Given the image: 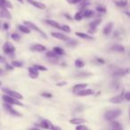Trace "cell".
<instances>
[{
    "instance_id": "obj_25",
    "label": "cell",
    "mask_w": 130,
    "mask_h": 130,
    "mask_svg": "<svg viewBox=\"0 0 130 130\" xmlns=\"http://www.w3.org/2000/svg\"><path fill=\"white\" fill-rule=\"evenodd\" d=\"M78 4H79V5H78V8L79 9V11H83L87 8V6L90 5V2H89L88 0H82V1L79 2Z\"/></svg>"
},
{
    "instance_id": "obj_17",
    "label": "cell",
    "mask_w": 130,
    "mask_h": 130,
    "mask_svg": "<svg viewBox=\"0 0 130 130\" xmlns=\"http://www.w3.org/2000/svg\"><path fill=\"white\" fill-rule=\"evenodd\" d=\"M4 107H5L10 113H12L13 115H14V116H21V113H19L17 111H15V110L12 107V104H10L8 103H5V104H4Z\"/></svg>"
},
{
    "instance_id": "obj_21",
    "label": "cell",
    "mask_w": 130,
    "mask_h": 130,
    "mask_svg": "<svg viewBox=\"0 0 130 130\" xmlns=\"http://www.w3.org/2000/svg\"><path fill=\"white\" fill-rule=\"evenodd\" d=\"M0 17L5 18V19H6V20L12 19V15H11L8 9H2V10H0Z\"/></svg>"
},
{
    "instance_id": "obj_51",
    "label": "cell",
    "mask_w": 130,
    "mask_h": 130,
    "mask_svg": "<svg viewBox=\"0 0 130 130\" xmlns=\"http://www.w3.org/2000/svg\"><path fill=\"white\" fill-rule=\"evenodd\" d=\"M3 62H5V58H4V57H2L0 55V63H3Z\"/></svg>"
},
{
    "instance_id": "obj_28",
    "label": "cell",
    "mask_w": 130,
    "mask_h": 130,
    "mask_svg": "<svg viewBox=\"0 0 130 130\" xmlns=\"http://www.w3.org/2000/svg\"><path fill=\"white\" fill-rule=\"evenodd\" d=\"M53 52L54 53H56L58 56H64V55H66L65 51L63 50L62 47H59V46L54 47V48H53Z\"/></svg>"
},
{
    "instance_id": "obj_47",
    "label": "cell",
    "mask_w": 130,
    "mask_h": 130,
    "mask_svg": "<svg viewBox=\"0 0 130 130\" xmlns=\"http://www.w3.org/2000/svg\"><path fill=\"white\" fill-rule=\"evenodd\" d=\"M2 27H3V29H5V30H7V29H9V24L7 22L3 23V25H2Z\"/></svg>"
},
{
    "instance_id": "obj_22",
    "label": "cell",
    "mask_w": 130,
    "mask_h": 130,
    "mask_svg": "<svg viewBox=\"0 0 130 130\" xmlns=\"http://www.w3.org/2000/svg\"><path fill=\"white\" fill-rule=\"evenodd\" d=\"M87 122V120L83 118H73L69 120V123L73 124V125H79V124H83Z\"/></svg>"
},
{
    "instance_id": "obj_40",
    "label": "cell",
    "mask_w": 130,
    "mask_h": 130,
    "mask_svg": "<svg viewBox=\"0 0 130 130\" xmlns=\"http://www.w3.org/2000/svg\"><path fill=\"white\" fill-rule=\"evenodd\" d=\"M76 130H90L88 128V127H87V126L85 125H82V124H79V125H77L76 128H75Z\"/></svg>"
},
{
    "instance_id": "obj_46",
    "label": "cell",
    "mask_w": 130,
    "mask_h": 130,
    "mask_svg": "<svg viewBox=\"0 0 130 130\" xmlns=\"http://www.w3.org/2000/svg\"><path fill=\"white\" fill-rule=\"evenodd\" d=\"M65 85H67V82H60L56 83L57 87H63V86H65Z\"/></svg>"
},
{
    "instance_id": "obj_54",
    "label": "cell",
    "mask_w": 130,
    "mask_h": 130,
    "mask_svg": "<svg viewBox=\"0 0 130 130\" xmlns=\"http://www.w3.org/2000/svg\"><path fill=\"white\" fill-rule=\"evenodd\" d=\"M30 130H40V129H38V128H37V127H33V128H31Z\"/></svg>"
},
{
    "instance_id": "obj_29",
    "label": "cell",
    "mask_w": 130,
    "mask_h": 130,
    "mask_svg": "<svg viewBox=\"0 0 130 130\" xmlns=\"http://www.w3.org/2000/svg\"><path fill=\"white\" fill-rule=\"evenodd\" d=\"M18 29H19L21 33H23V34H30V33L31 32V30L24 24L19 25V26H18Z\"/></svg>"
},
{
    "instance_id": "obj_20",
    "label": "cell",
    "mask_w": 130,
    "mask_h": 130,
    "mask_svg": "<svg viewBox=\"0 0 130 130\" xmlns=\"http://www.w3.org/2000/svg\"><path fill=\"white\" fill-rule=\"evenodd\" d=\"M45 22L53 27H55V28H58V29L61 28V25L59 24V22H57V21H54V20H52V19H45Z\"/></svg>"
},
{
    "instance_id": "obj_39",
    "label": "cell",
    "mask_w": 130,
    "mask_h": 130,
    "mask_svg": "<svg viewBox=\"0 0 130 130\" xmlns=\"http://www.w3.org/2000/svg\"><path fill=\"white\" fill-rule=\"evenodd\" d=\"M33 67H34L36 69H38V71H47V70H48L46 67H43V66H41V65H34Z\"/></svg>"
},
{
    "instance_id": "obj_1",
    "label": "cell",
    "mask_w": 130,
    "mask_h": 130,
    "mask_svg": "<svg viewBox=\"0 0 130 130\" xmlns=\"http://www.w3.org/2000/svg\"><path fill=\"white\" fill-rule=\"evenodd\" d=\"M23 24L26 25V26L28 27L30 30H34V31H36V32H38V34H40L43 38H45V39H48V36H47V35L45 34V33L44 32L42 29H40V27H38L36 24H34V23L31 22V21H23Z\"/></svg>"
},
{
    "instance_id": "obj_52",
    "label": "cell",
    "mask_w": 130,
    "mask_h": 130,
    "mask_svg": "<svg viewBox=\"0 0 130 130\" xmlns=\"http://www.w3.org/2000/svg\"><path fill=\"white\" fill-rule=\"evenodd\" d=\"M5 74V72H4V70L2 68H0V76H2L3 74Z\"/></svg>"
},
{
    "instance_id": "obj_4",
    "label": "cell",
    "mask_w": 130,
    "mask_h": 130,
    "mask_svg": "<svg viewBox=\"0 0 130 130\" xmlns=\"http://www.w3.org/2000/svg\"><path fill=\"white\" fill-rule=\"evenodd\" d=\"M3 51L4 53L6 55H11L14 54L15 52V47L13 45V43H11L10 42H6L4 43L3 45Z\"/></svg>"
},
{
    "instance_id": "obj_32",
    "label": "cell",
    "mask_w": 130,
    "mask_h": 130,
    "mask_svg": "<svg viewBox=\"0 0 130 130\" xmlns=\"http://www.w3.org/2000/svg\"><path fill=\"white\" fill-rule=\"evenodd\" d=\"M92 75L91 73H87V72H81V73H78L75 75V78L77 79H82V78H87L88 76Z\"/></svg>"
},
{
    "instance_id": "obj_56",
    "label": "cell",
    "mask_w": 130,
    "mask_h": 130,
    "mask_svg": "<svg viewBox=\"0 0 130 130\" xmlns=\"http://www.w3.org/2000/svg\"><path fill=\"white\" fill-rule=\"evenodd\" d=\"M1 85H2V82H0V86H1Z\"/></svg>"
},
{
    "instance_id": "obj_3",
    "label": "cell",
    "mask_w": 130,
    "mask_h": 130,
    "mask_svg": "<svg viewBox=\"0 0 130 130\" xmlns=\"http://www.w3.org/2000/svg\"><path fill=\"white\" fill-rule=\"evenodd\" d=\"M3 100L5 102V103H8L12 105H18V106H23V104L21 103L20 100L16 99L14 98H12V96H8V95H4L3 96Z\"/></svg>"
},
{
    "instance_id": "obj_38",
    "label": "cell",
    "mask_w": 130,
    "mask_h": 130,
    "mask_svg": "<svg viewBox=\"0 0 130 130\" xmlns=\"http://www.w3.org/2000/svg\"><path fill=\"white\" fill-rule=\"evenodd\" d=\"M61 30H63V32L65 33H70V27L69 26V25H62L61 26Z\"/></svg>"
},
{
    "instance_id": "obj_33",
    "label": "cell",
    "mask_w": 130,
    "mask_h": 130,
    "mask_svg": "<svg viewBox=\"0 0 130 130\" xmlns=\"http://www.w3.org/2000/svg\"><path fill=\"white\" fill-rule=\"evenodd\" d=\"M96 12H99L100 14H105L106 12H107V9H106V7L103 6V5H97V6L96 7Z\"/></svg>"
},
{
    "instance_id": "obj_35",
    "label": "cell",
    "mask_w": 130,
    "mask_h": 130,
    "mask_svg": "<svg viewBox=\"0 0 130 130\" xmlns=\"http://www.w3.org/2000/svg\"><path fill=\"white\" fill-rule=\"evenodd\" d=\"M45 56H46L47 58H59V57H60V56H58L56 53H54L53 51L46 52V53H45Z\"/></svg>"
},
{
    "instance_id": "obj_2",
    "label": "cell",
    "mask_w": 130,
    "mask_h": 130,
    "mask_svg": "<svg viewBox=\"0 0 130 130\" xmlns=\"http://www.w3.org/2000/svg\"><path fill=\"white\" fill-rule=\"evenodd\" d=\"M120 114H121V111H120V109L111 110V111H106L105 114H104V118H105V120H108V121H111V120H113L114 119L118 118Z\"/></svg>"
},
{
    "instance_id": "obj_5",
    "label": "cell",
    "mask_w": 130,
    "mask_h": 130,
    "mask_svg": "<svg viewBox=\"0 0 130 130\" xmlns=\"http://www.w3.org/2000/svg\"><path fill=\"white\" fill-rule=\"evenodd\" d=\"M3 91L5 93H6L8 96H12V98H14L18 100H21L23 98V96L21 94H20L19 92H16V91H14V90H11V89H3Z\"/></svg>"
},
{
    "instance_id": "obj_26",
    "label": "cell",
    "mask_w": 130,
    "mask_h": 130,
    "mask_svg": "<svg viewBox=\"0 0 130 130\" xmlns=\"http://www.w3.org/2000/svg\"><path fill=\"white\" fill-rule=\"evenodd\" d=\"M111 130H123V128H122V126L121 124L120 123V122L118 121H114V120H111Z\"/></svg>"
},
{
    "instance_id": "obj_11",
    "label": "cell",
    "mask_w": 130,
    "mask_h": 130,
    "mask_svg": "<svg viewBox=\"0 0 130 130\" xmlns=\"http://www.w3.org/2000/svg\"><path fill=\"white\" fill-rule=\"evenodd\" d=\"M81 12L83 13V18H86V19H91V18H94L96 16V12L94 10H90V9L87 8Z\"/></svg>"
},
{
    "instance_id": "obj_12",
    "label": "cell",
    "mask_w": 130,
    "mask_h": 130,
    "mask_svg": "<svg viewBox=\"0 0 130 130\" xmlns=\"http://www.w3.org/2000/svg\"><path fill=\"white\" fill-rule=\"evenodd\" d=\"M127 74H128V68H126V69L117 68L116 70L112 73V76H114V77H118V76H124Z\"/></svg>"
},
{
    "instance_id": "obj_13",
    "label": "cell",
    "mask_w": 130,
    "mask_h": 130,
    "mask_svg": "<svg viewBox=\"0 0 130 130\" xmlns=\"http://www.w3.org/2000/svg\"><path fill=\"white\" fill-rule=\"evenodd\" d=\"M75 94L78 96H90V95L94 94V90H93L92 89H81V90L78 91V92H76Z\"/></svg>"
},
{
    "instance_id": "obj_48",
    "label": "cell",
    "mask_w": 130,
    "mask_h": 130,
    "mask_svg": "<svg viewBox=\"0 0 130 130\" xmlns=\"http://www.w3.org/2000/svg\"><path fill=\"white\" fill-rule=\"evenodd\" d=\"M124 98H126V100H127V101H129V100H130V93L129 92L125 93V94H124Z\"/></svg>"
},
{
    "instance_id": "obj_6",
    "label": "cell",
    "mask_w": 130,
    "mask_h": 130,
    "mask_svg": "<svg viewBox=\"0 0 130 130\" xmlns=\"http://www.w3.org/2000/svg\"><path fill=\"white\" fill-rule=\"evenodd\" d=\"M30 51L35 52H44L46 51V47L41 43H34L30 47Z\"/></svg>"
},
{
    "instance_id": "obj_14",
    "label": "cell",
    "mask_w": 130,
    "mask_h": 130,
    "mask_svg": "<svg viewBox=\"0 0 130 130\" xmlns=\"http://www.w3.org/2000/svg\"><path fill=\"white\" fill-rule=\"evenodd\" d=\"M14 5L9 0H0V10L2 9H13Z\"/></svg>"
},
{
    "instance_id": "obj_7",
    "label": "cell",
    "mask_w": 130,
    "mask_h": 130,
    "mask_svg": "<svg viewBox=\"0 0 130 130\" xmlns=\"http://www.w3.org/2000/svg\"><path fill=\"white\" fill-rule=\"evenodd\" d=\"M50 35L54 38H55V39H59V40H61V41H63V42H67L68 40L69 39V36H67L65 34H63V33H61V32H51Z\"/></svg>"
},
{
    "instance_id": "obj_36",
    "label": "cell",
    "mask_w": 130,
    "mask_h": 130,
    "mask_svg": "<svg viewBox=\"0 0 130 130\" xmlns=\"http://www.w3.org/2000/svg\"><path fill=\"white\" fill-rule=\"evenodd\" d=\"M83 19V13H82L81 11H78V12H77L76 13H75L74 15V20L77 21H80L81 20Z\"/></svg>"
},
{
    "instance_id": "obj_24",
    "label": "cell",
    "mask_w": 130,
    "mask_h": 130,
    "mask_svg": "<svg viewBox=\"0 0 130 130\" xmlns=\"http://www.w3.org/2000/svg\"><path fill=\"white\" fill-rule=\"evenodd\" d=\"M78 44V42L76 39H72V38H69L67 42H66V46L69 47V48H75L77 45Z\"/></svg>"
},
{
    "instance_id": "obj_9",
    "label": "cell",
    "mask_w": 130,
    "mask_h": 130,
    "mask_svg": "<svg viewBox=\"0 0 130 130\" xmlns=\"http://www.w3.org/2000/svg\"><path fill=\"white\" fill-rule=\"evenodd\" d=\"M124 94H125V90L123 89V91L121 92V94L119 95V96H113V98H110L109 102H110V103H112V104H120V103H122V101H123V99H124Z\"/></svg>"
},
{
    "instance_id": "obj_45",
    "label": "cell",
    "mask_w": 130,
    "mask_h": 130,
    "mask_svg": "<svg viewBox=\"0 0 130 130\" xmlns=\"http://www.w3.org/2000/svg\"><path fill=\"white\" fill-rule=\"evenodd\" d=\"M5 68H6L7 71H12V70H14V67H13L12 65H9V64H5Z\"/></svg>"
},
{
    "instance_id": "obj_49",
    "label": "cell",
    "mask_w": 130,
    "mask_h": 130,
    "mask_svg": "<svg viewBox=\"0 0 130 130\" xmlns=\"http://www.w3.org/2000/svg\"><path fill=\"white\" fill-rule=\"evenodd\" d=\"M64 17H65L67 20H69V21H71V20H73V18L71 17V16L69 15V13H65V14H64Z\"/></svg>"
},
{
    "instance_id": "obj_30",
    "label": "cell",
    "mask_w": 130,
    "mask_h": 130,
    "mask_svg": "<svg viewBox=\"0 0 130 130\" xmlns=\"http://www.w3.org/2000/svg\"><path fill=\"white\" fill-rule=\"evenodd\" d=\"M101 22H102V19H96L94 21H91L88 24V26L91 28H97V27L101 24Z\"/></svg>"
},
{
    "instance_id": "obj_23",
    "label": "cell",
    "mask_w": 130,
    "mask_h": 130,
    "mask_svg": "<svg viewBox=\"0 0 130 130\" xmlns=\"http://www.w3.org/2000/svg\"><path fill=\"white\" fill-rule=\"evenodd\" d=\"M114 4L119 7H121V8H125L128 5V0H115Z\"/></svg>"
},
{
    "instance_id": "obj_37",
    "label": "cell",
    "mask_w": 130,
    "mask_h": 130,
    "mask_svg": "<svg viewBox=\"0 0 130 130\" xmlns=\"http://www.w3.org/2000/svg\"><path fill=\"white\" fill-rule=\"evenodd\" d=\"M11 65L14 67H21L23 66V63L21 61H18V60H13L11 62Z\"/></svg>"
},
{
    "instance_id": "obj_43",
    "label": "cell",
    "mask_w": 130,
    "mask_h": 130,
    "mask_svg": "<svg viewBox=\"0 0 130 130\" xmlns=\"http://www.w3.org/2000/svg\"><path fill=\"white\" fill-rule=\"evenodd\" d=\"M42 96H44V98H51L53 96L52 94H50V93H47V92H44L41 94Z\"/></svg>"
},
{
    "instance_id": "obj_44",
    "label": "cell",
    "mask_w": 130,
    "mask_h": 130,
    "mask_svg": "<svg viewBox=\"0 0 130 130\" xmlns=\"http://www.w3.org/2000/svg\"><path fill=\"white\" fill-rule=\"evenodd\" d=\"M96 61L97 62L98 64H101V65H102V64L105 63V60H104L103 58H96Z\"/></svg>"
},
{
    "instance_id": "obj_53",
    "label": "cell",
    "mask_w": 130,
    "mask_h": 130,
    "mask_svg": "<svg viewBox=\"0 0 130 130\" xmlns=\"http://www.w3.org/2000/svg\"><path fill=\"white\" fill-rule=\"evenodd\" d=\"M16 1H18L20 4H23V3H24V0H16Z\"/></svg>"
},
{
    "instance_id": "obj_50",
    "label": "cell",
    "mask_w": 130,
    "mask_h": 130,
    "mask_svg": "<svg viewBox=\"0 0 130 130\" xmlns=\"http://www.w3.org/2000/svg\"><path fill=\"white\" fill-rule=\"evenodd\" d=\"M52 130H63V129H62L60 127H58V126H54Z\"/></svg>"
},
{
    "instance_id": "obj_31",
    "label": "cell",
    "mask_w": 130,
    "mask_h": 130,
    "mask_svg": "<svg viewBox=\"0 0 130 130\" xmlns=\"http://www.w3.org/2000/svg\"><path fill=\"white\" fill-rule=\"evenodd\" d=\"M74 65L77 68H82L85 66V61H84L82 58H77L74 62Z\"/></svg>"
},
{
    "instance_id": "obj_55",
    "label": "cell",
    "mask_w": 130,
    "mask_h": 130,
    "mask_svg": "<svg viewBox=\"0 0 130 130\" xmlns=\"http://www.w3.org/2000/svg\"><path fill=\"white\" fill-rule=\"evenodd\" d=\"M0 28H2V24H1V21H0Z\"/></svg>"
},
{
    "instance_id": "obj_41",
    "label": "cell",
    "mask_w": 130,
    "mask_h": 130,
    "mask_svg": "<svg viewBox=\"0 0 130 130\" xmlns=\"http://www.w3.org/2000/svg\"><path fill=\"white\" fill-rule=\"evenodd\" d=\"M112 85L113 89L118 90V89L120 88V82H119V80H114V82H112Z\"/></svg>"
},
{
    "instance_id": "obj_19",
    "label": "cell",
    "mask_w": 130,
    "mask_h": 130,
    "mask_svg": "<svg viewBox=\"0 0 130 130\" xmlns=\"http://www.w3.org/2000/svg\"><path fill=\"white\" fill-rule=\"evenodd\" d=\"M77 36L78 37L82 38V39H85V40H94V37L92 36V35H89V34H87V33H83V32H76L75 33Z\"/></svg>"
},
{
    "instance_id": "obj_10",
    "label": "cell",
    "mask_w": 130,
    "mask_h": 130,
    "mask_svg": "<svg viewBox=\"0 0 130 130\" xmlns=\"http://www.w3.org/2000/svg\"><path fill=\"white\" fill-rule=\"evenodd\" d=\"M113 27H114L113 22L107 23V24L104 26L103 29H102V34H103L104 36H110V35L111 34V32H112V30H113Z\"/></svg>"
},
{
    "instance_id": "obj_16",
    "label": "cell",
    "mask_w": 130,
    "mask_h": 130,
    "mask_svg": "<svg viewBox=\"0 0 130 130\" xmlns=\"http://www.w3.org/2000/svg\"><path fill=\"white\" fill-rule=\"evenodd\" d=\"M28 72H29V75H30V78L32 79H37L38 77V70L36 69L34 67H28Z\"/></svg>"
},
{
    "instance_id": "obj_15",
    "label": "cell",
    "mask_w": 130,
    "mask_h": 130,
    "mask_svg": "<svg viewBox=\"0 0 130 130\" xmlns=\"http://www.w3.org/2000/svg\"><path fill=\"white\" fill-rule=\"evenodd\" d=\"M39 126L42 127V128H45V129H51V130H52L53 127H54L53 123L50 121V120H41V122L39 123Z\"/></svg>"
},
{
    "instance_id": "obj_42",
    "label": "cell",
    "mask_w": 130,
    "mask_h": 130,
    "mask_svg": "<svg viewBox=\"0 0 130 130\" xmlns=\"http://www.w3.org/2000/svg\"><path fill=\"white\" fill-rule=\"evenodd\" d=\"M69 4H71V5H78L79 2H81L82 0H66Z\"/></svg>"
},
{
    "instance_id": "obj_8",
    "label": "cell",
    "mask_w": 130,
    "mask_h": 130,
    "mask_svg": "<svg viewBox=\"0 0 130 130\" xmlns=\"http://www.w3.org/2000/svg\"><path fill=\"white\" fill-rule=\"evenodd\" d=\"M27 1H28L29 4H30L35 8L38 9V10H45L46 8V5L45 4L41 3V2L38 1V0H27Z\"/></svg>"
},
{
    "instance_id": "obj_18",
    "label": "cell",
    "mask_w": 130,
    "mask_h": 130,
    "mask_svg": "<svg viewBox=\"0 0 130 130\" xmlns=\"http://www.w3.org/2000/svg\"><path fill=\"white\" fill-rule=\"evenodd\" d=\"M125 47L121 44H114L111 47V51L114 52H120V53H124L125 52Z\"/></svg>"
},
{
    "instance_id": "obj_34",
    "label": "cell",
    "mask_w": 130,
    "mask_h": 130,
    "mask_svg": "<svg viewBox=\"0 0 130 130\" xmlns=\"http://www.w3.org/2000/svg\"><path fill=\"white\" fill-rule=\"evenodd\" d=\"M11 38H12V40H14V41H15V42H19L20 40L21 39V35H19L18 33H12L11 34Z\"/></svg>"
},
{
    "instance_id": "obj_27",
    "label": "cell",
    "mask_w": 130,
    "mask_h": 130,
    "mask_svg": "<svg viewBox=\"0 0 130 130\" xmlns=\"http://www.w3.org/2000/svg\"><path fill=\"white\" fill-rule=\"evenodd\" d=\"M87 87V83H78V84H76V85L73 87V92L76 93L78 91L81 90V89H84Z\"/></svg>"
}]
</instances>
